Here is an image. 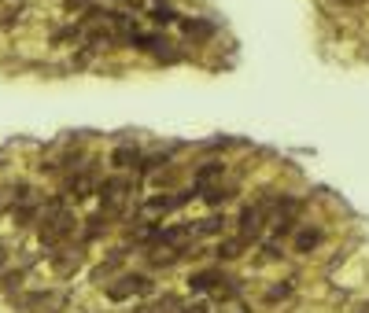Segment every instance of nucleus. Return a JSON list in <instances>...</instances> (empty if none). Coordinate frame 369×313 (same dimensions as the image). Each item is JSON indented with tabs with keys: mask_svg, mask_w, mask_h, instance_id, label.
Listing matches in <instances>:
<instances>
[{
	"mask_svg": "<svg viewBox=\"0 0 369 313\" xmlns=\"http://www.w3.org/2000/svg\"><path fill=\"white\" fill-rule=\"evenodd\" d=\"M225 174V163H218V159H211V163H203L196 170V181H192V188H203V185H214V177Z\"/></svg>",
	"mask_w": 369,
	"mask_h": 313,
	"instance_id": "obj_13",
	"label": "nucleus"
},
{
	"mask_svg": "<svg viewBox=\"0 0 369 313\" xmlns=\"http://www.w3.org/2000/svg\"><path fill=\"white\" fill-rule=\"evenodd\" d=\"M96 196H100V203H104V214H111V218H126L129 203H133V181H129L126 174L107 177V181L96 185Z\"/></svg>",
	"mask_w": 369,
	"mask_h": 313,
	"instance_id": "obj_2",
	"label": "nucleus"
},
{
	"mask_svg": "<svg viewBox=\"0 0 369 313\" xmlns=\"http://www.w3.org/2000/svg\"><path fill=\"white\" fill-rule=\"evenodd\" d=\"M137 163H140V148H133V144H118L115 151H111V166L115 170H137Z\"/></svg>",
	"mask_w": 369,
	"mask_h": 313,
	"instance_id": "obj_8",
	"label": "nucleus"
},
{
	"mask_svg": "<svg viewBox=\"0 0 369 313\" xmlns=\"http://www.w3.org/2000/svg\"><path fill=\"white\" fill-rule=\"evenodd\" d=\"M111 221H115V218H111V214H104V210H100V214H93V218L85 221V229H82V240H85V243H89V240H100Z\"/></svg>",
	"mask_w": 369,
	"mask_h": 313,
	"instance_id": "obj_12",
	"label": "nucleus"
},
{
	"mask_svg": "<svg viewBox=\"0 0 369 313\" xmlns=\"http://www.w3.org/2000/svg\"><path fill=\"white\" fill-rule=\"evenodd\" d=\"M244 251H247L244 236H225V240H218V247H214V258H218V262H236Z\"/></svg>",
	"mask_w": 369,
	"mask_h": 313,
	"instance_id": "obj_7",
	"label": "nucleus"
},
{
	"mask_svg": "<svg viewBox=\"0 0 369 313\" xmlns=\"http://www.w3.org/2000/svg\"><path fill=\"white\" fill-rule=\"evenodd\" d=\"M281 254H285V243H281V240H266V243H263V258L274 262V258H281Z\"/></svg>",
	"mask_w": 369,
	"mask_h": 313,
	"instance_id": "obj_20",
	"label": "nucleus"
},
{
	"mask_svg": "<svg viewBox=\"0 0 369 313\" xmlns=\"http://www.w3.org/2000/svg\"><path fill=\"white\" fill-rule=\"evenodd\" d=\"M354 313H369V306H362V310H354Z\"/></svg>",
	"mask_w": 369,
	"mask_h": 313,
	"instance_id": "obj_24",
	"label": "nucleus"
},
{
	"mask_svg": "<svg viewBox=\"0 0 369 313\" xmlns=\"http://www.w3.org/2000/svg\"><path fill=\"white\" fill-rule=\"evenodd\" d=\"M151 291V280L144 273H126V276H118L107 284V299L111 302H126V299H133V295H148Z\"/></svg>",
	"mask_w": 369,
	"mask_h": 313,
	"instance_id": "obj_5",
	"label": "nucleus"
},
{
	"mask_svg": "<svg viewBox=\"0 0 369 313\" xmlns=\"http://www.w3.org/2000/svg\"><path fill=\"white\" fill-rule=\"evenodd\" d=\"M181 310V299H173V295H162L155 302H148V306H140L137 313H178Z\"/></svg>",
	"mask_w": 369,
	"mask_h": 313,
	"instance_id": "obj_17",
	"label": "nucleus"
},
{
	"mask_svg": "<svg viewBox=\"0 0 369 313\" xmlns=\"http://www.w3.org/2000/svg\"><path fill=\"white\" fill-rule=\"evenodd\" d=\"M222 280H225L222 269H200V273L189 276V287H192V291H214Z\"/></svg>",
	"mask_w": 369,
	"mask_h": 313,
	"instance_id": "obj_9",
	"label": "nucleus"
},
{
	"mask_svg": "<svg viewBox=\"0 0 369 313\" xmlns=\"http://www.w3.org/2000/svg\"><path fill=\"white\" fill-rule=\"evenodd\" d=\"M222 225H225L222 214H211V218H203V221H192V240H200V236H218Z\"/></svg>",
	"mask_w": 369,
	"mask_h": 313,
	"instance_id": "obj_15",
	"label": "nucleus"
},
{
	"mask_svg": "<svg viewBox=\"0 0 369 313\" xmlns=\"http://www.w3.org/2000/svg\"><path fill=\"white\" fill-rule=\"evenodd\" d=\"M8 262H12V254H8V247L0 243V273H4V269H8Z\"/></svg>",
	"mask_w": 369,
	"mask_h": 313,
	"instance_id": "obj_22",
	"label": "nucleus"
},
{
	"mask_svg": "<svg viewBox=\"0 0 369 313\" xmlns=\"http://www.w3.org/2000/svg\"><path fill=\"white\" fill-rule=\"evenodd\" d=\"M196 196L207 199L211 207H222V203L233 199V188H225V185H203V188H196Z\"/></svg>",
	"mask_w": 369,
	"mask_h": 313,
	"instance_id": "obj_14",
	"label": "nucleus"
},
{
	"mask_svg": "<svg viewBox=\"0 0 369 313\" xmlns=\"http://www.w3.org/2000/svg\"><path fill=\"white\" fill-rule=\"evenodd\" d=\"M178 313H211L207 306H203V302H192V306H181Z\"/></svg>",
	"mask_w": 369,
	"mask_h": 313,
	"instance_id": "obj_21",
	"label": "nucleus"
},
{
	"mask_svg": "<svg viewBox=\"0 0 369 313\" xmlns=\"http://www.w3.org/2000/svg\"><path fill=\"white\" fill-rule=\"evenodd\" d=\"M148 15H151V23H155V26H173V23H178V12H173V8H167V4H162V0H159V4L155 8H148Z\"/></svg>",
	"mask_w": 369,
	"mask_h": 313,
	"instance_id": "obj_18",
	"label": "nucleus"
},
{
	"mask_svg": "<svg viewBox=\"0 0 369 313\" xmlns=\"http://www.w3.org/2000/svg\"><path fill=\"white\" fill-rule=\"evenodd\" d=\"M96 181L89 170H70V177H67V185H63V196L67 199H74V203H82V199H89V196H96Z\"/></svg>",
	"mask_w": 369,
	"mask_h": 313,
	"instance_id": "obj_6",
	"label": "nucleus"
},
{
	"mask_svg": "<svg viewBox=\"0 0 369 313\" xmlns=\"http://www.w3.org/2000/svg\"><path fill=\"white\" fill-rule=\"evenodd\" d=\"M336 4H343V8H354V4H362V0H336Z\"/></svg>",
	"mask_w": 369,
	"mask_h": 313,
	"instance_id": "obj_23",
	"label": "nucleus"
},
{
	"mask_svg": "<svg viewBox=\"0 0 369 313\" xmlns=\"http://www.w3.org/2000/svg\"><path fill=\"white\" fill-rule=\"evenodd\" d=\"M292 287H296L292 280H277V284H269V287L263 291V302H266V306H277V302H285V299L292 295Z\"/></svg>",
	"mask_w": 369,
	"mask_h": 313,
	"instance_id": "obj_16",
	"label": "nucleus"
},
{
	"mask_svg": "<svg viewBox=\"0 0 369 313\" xmlns=\"http://www.w3.org/2000/svg\"><path fill=\"white\" fill-rule=\"evenodd\" d=\"M48 265L59 280H70L74 273H82V265H85V247H70V243L56 247L52 258H48Z\"/></svg>",
	"mask_w": 369,
	"mask_h": 313,
	"instance_id": "obj_4",
	"label": "nucleus"
},
{
	"mask_svg": "<svg viewBox=\"0 0 369 313\" xmlns=\"http://www.w3.org/2000/svg\"><path fill=\"white\" fill-rule=\"evenodd\" d=\"M274 207H277V196H263V199H255L252 207H244V214H240V232L236 236H244V240H258L263 236V229L269 225V214H274Z\"/></svg>",
	"mask_w": 369,
	"mask_h": 313,
	"instance_id": "obj_3",
	"label": "nucleus"
},
{
	"mask_svg": "<svg viewBox=\"0 0 369 313\" xmlns=\"http://www.w3.org/2000/svg\"><path fill=\"white\" fill-rule=\"evenodd\" d=\"M181 30H184V37H192V41H207L214 37V23H207V19H178Z\"/></svg>",
	"mask_w": 369,
	"mask_h": 313,
	"instance_id": "obj_11",
	"label": "nucleus"
},
{
	"mask_svg": "<svg viewBox=\"0 0 369 313\" xmlns=\"http://www.w3.org/2000/svg\"><path fill=\"white\" fill-rule=\"evenodd\" d=\"M321 240H325V232H321V229H314V225L299 229V232H296V254H310V251H318Z\"/></svg>",
	"mask_w": 369,
	"mask_h": 313,
	"instance_id": "obj_10",
	"label": "nucleus"
},
{
	"mask_svg": "<svg viewBox=\"0 0 369 313\" xmlns=\"http://www.w3.org/2000/svg\"><path fill=\"white\" fill-rule=\"evenodd\" d=\"M74 232H78V218H74V210L67 207V196H56L48 199L45 207H41V218H37V236H41V247H63L74 240Z\"/></svg>",
	"mask_w": 369,
	"mask_h": 313,
	"instance_id": "obj_1",
	"label": "nucleus"
},
{
	"mask_svg": "<svg viewBox=\"0 0 369 313\" xmlns=\"http://www.w3.org/2000/svg\"><path fill=\"white\" fill-rule=\"evenodd\" d=\"M218 313H252V306L233 295V299H222V310H218Z\"/></svg>",
	"mask_w": 369,
	"mask_h": 313,
	"instance_id": "obj_19",
	"label": "nucleus"
}]
</instances>
